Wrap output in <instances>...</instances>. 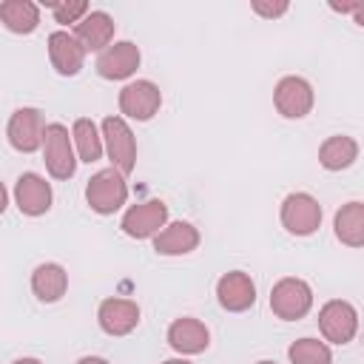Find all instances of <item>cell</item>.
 Instances as JSON below:
<instances>
[{
    "mask_svg": "<svg viewBox=\"0 0 364 364\" xmlns=\"http://www.w3.org/2000/svg\"><path fill=\"white\" fill-rule=\"evenodd\" d=\"M128 199V185H125V176L117 171V168H102L97 171L88 185H85V202L94 213H114L125 205Z\"/></svg>",
    "mask_w": 364,
    "mask_h": 364,
    "instance_id": "1",
    "label": "cell"
},
{
    "mask_svg": "<svg viewBox=\"0 0 364 364\" xmlns=\"http://www.w3.org/2000/svg\"><path fill=\"white\" fill-rule=\"evenodd\" d=\"M313 307V287L304 279L296 276H284L273 284L270 290V310L282 318V321H299L310 313Z\"/></svg>",
    "mask_w": 364,
    "mask_h": 364,
    "instance_id": "2",
    "label": "cell"
},
{
    "mask_svg": "<svg viewBox=\"0 0 364 364\" xmlns=\"http://www.w3.org/2000/svg\"><path fill=\"white\" fill-rule=\"evenodd\" d=\"M43 162L54 179H71L77 171L74 142L63 122H51L43 131Z\"/></svg>",
    "mask_w": 364,
    "mask_h": 364,
    "instance_id": "3",
    "label": "cell"
},
{
    "mask_svg": "<svg viewBox=\"0 0 364 364\" xmlns=\"http://www.w3.org/2000/svg\"><path fill=\"white\" fill-rule=\"evenodd\" d=\"M102 142L111 159V168H117L122 176L134 171L136 165V139L134 131L122 117H105L102 119Z\"/></svg>",
    "mask_w": 364,
    "mask_h": 364,
    "instance_id": "4",
    "label": "cell"
},
{
    "mask_svg": "<svg viewBox=\"0 0 364 364\" xmlns=\"http://www.w3.org/2000/svg\"><path fill=\"white\" fill-rule=\"evenodd\" d=\"M282 225L287 233L293 236H310L318 230L321 225V205L316 196L304 193V191H296V193H287L284 202H282Z\"/></svg>",
    "mask_w": 364,
    "mask_h": 364,
    "instance_id": "5",
    "label": "cell"
},
{
    "mask_svg": "<svg viewBox=\"0 0 364 364\" xmlns=\"http://www.w3.org/2000/svg\"><path fill=\"white\" fill-rule=\"evenodd\" d=\"M318 330L333 344H350L358 333V310L344 299H330L318 310Z\"/></svg>",
    "mask_w": 364,
    "mask_h": 364,
    "instance_id": "6",
    "label": "cell"
},
{
    "mask_svg": "<svg viewBox=\"0 0 364 364\" xmlns=\"http://www.w3.org/2000/svg\"><path fill=\"white\" fill-rule=\"evenodd\" d=\"M313 85L304 80V77H282L276 82V91H273V105L282 117L287 119H301L313 111Z\"/></svg>",
    "mask_w": 364,
    "mask_h": 364,
    "instance_id": "7",
    "label": "cell"
},
{
    "mask_svg": "<svg viewBox=\"0 0 364 364\" xmlns=\"http://www.w3.org/2000/svg\"><path fill=\"white\" fill-rule=\"evenodd\" d=\"M168 222V205L162 199H148L139 205H131L119 222L122 233L131 239H151L156 236Z\"/></svg>",
    "mask_w": 364,
    "mask_h": 364,
    "instance_id": "8",
    "label": "cell"
},
{
    "mask_svg": "<svg viewBox=\"0 0 364 364\" xmlns=\"http://www.w3.org/2000/svg\"><path fill=\"white\" fill-rule=\"evenodd\" d=\"M162 105V91L156 82L151 80H136V82H128L122 91H119V111L128 117V119H136V122H148Z\"/></svg>",
    "mask_w": 364,
    "mask_h": 364,
    "instance_id": "9",
    "label": "cell"
},
{
    "mask_svg": "<svg viewBox=\"0 0 364 364\" xmlns=\"http://www.w3.org/2000/svg\"><path fill=\"white\" fill-rule=\"evenodd\" d=\"M43 131H46V125H43V114L37 108H17L9 119L6 136L14 151L34 154L37 148H43Z\"/></svg>",
    "mask_w": 364,
    "mask_h": 364,
    "instance_id": "10",
    "label": "cell"
},
{
    "mask_svg": "<svg viewBox=\"0 0 364 364\" xmlns=\"http://www.w3.org/2000/svg\"><path fill=\"white\" fill-rule=\"evenodd\" d=\"M139 46L131 40H119L114 46H108L105 51H100L97 57V74L102 80H125L139 68Z\"/></svg>",
    "mask_w": 364,
    "mask_h": 364,
    "instance_id": "11",
    "label": "cell"
},
{
    "mask_svg": "<svg viewBox=\"0 0 364 364\" xmlns=\"http://www.w3.org/2000/svg\"><path fill=\"white\" fill-rule=\"evenodd\" d=\"M216 299L219 307L228 313H245L256 304V284L247 273L230 270L216 282Z\"/></svg>",
    "mask_w": 364,
    "mask_h": 364,
    "instance_id": "12",
    "label": "cell"
},
{
    "mask_svg": "<svg viewBox=\"0 0 364 364\" xmlns=\"http://www.w3.org/2000/svg\"><path fill=\"white\" fill-rule=\"evenodd\" d=\"M51 185L34 173V171H26L17 176L14 182V205L20 208V213L26 216H43L48 208H51Z\"/></svg>",
    "mask_w": 364,
    "mask_h": 364,
    "instance_id": "13",
    "label": "cell"
},
{
    "mask_svg": "<svg viewBox=\"0 0 364 364\" xmlns=\"http://www.w3.org/2000/svg\"><path fill=\"white\" fill-rule=\"evenodd\" d=\"M97 321L108 336H128L139 324V304L131 299H102L97 310Z\"/></svg>",
    "mask_w": 364,
    "mask_h": 364,
    "instance_id": "14",
    "label": "cell"
},
{
    "mask_svg": "<svg viewBox=\"0 0 364 364\" xmlns=\"http://www.w3.org/2000/svg\"><path fill=\"white\" fill-rule=\"evenodd\" d=\"M114 17L108 11H88L74 26V40L82 46V51H105L114 40Z\"/></svg>",
    "mask_w": 364,
    "mask_h": 364,
    "instance_id": "15",
    "label": "cell"
},
{
    "mask_svg": "<svg viewBox=\"0 0 364 364\" xmlns=\"http://www.w3.org/2000/svg\"><path fill=\"white\" fill-rule=\"evenodd\" d=\"M48 60H51V65H54L57 74L77 77L80 68H82V63H85V51L74 40V34H68V31H51L48 34Z\"/></svg>",
    "mask_w": 364,
    "mask_h": 364,
    "instance_id": "16",
    "label": "cell"
},
{
    "mask_svg": "<svg viewBox=\"0 0 364 364\" xmlns=\"http://www.w3.org/2000/svg\"><path fill=\"white\" fill-rule=\"evenodd\" d=\"M168 344H171V350H176L182 355H196V353H205L208 350L210 333H208V327L199 318L182 316V318L171 321V327H168Z\"/></svg>",
    "mask_w": 364,
    "mask_h": 364,
    "instance_id": "17",
    "label": "cell"
},
{
    "mask_svg": "<svg viewBox=\"0 0 364 364\" xmlns=\"http://www.w3.org/2000/svg\"><path fill=\"white\" fill-rule=\"evenodd\" d=\"M199 247V230L191 222H171L154 236V250L159 256H185Z\"/></svg>",
    "mask_w": 364,
    "mask_h": 364,
    "instance_id": "18",
    "label": "cell"
},
{
    "mask_svg": "<svg viewBox=\"0 0 364 364\" xmlns=\"http://www.w3.org/2000/svg\"><path fill=\"white\" fill-rule=\"evenodd\" d=\"M31 290H34V296H37L40 301H46V304L60 301V299L65 296V290H68V273H65V267L57 264V262H43V264H37L34 273H31Z\"/></svg>",
    "mask_w": 364,
    "mask_h": 364,
    "instance_id": "19",
    "label": "cell"
},
{
    "mask_svg": "<svg viewBox=\"0 0 364 364\" xmlns=\"http://www.w3.org/2000/svg\"><path fill=\"white\" fill-rule=\"evenodd\" d=\"M336 239L347 247H361L364 245V202L353 199L347 205H341V210L336 213Z\"/></svg>",
    "mask_w": 364,
    "mask_h": 364,
    "instance_id": "20",
    "label": "cell"
},
{
    "mask_svg": "<svg viewBox=\"0 0 364 364\" xmlns=\"http://www.w3.org/2000/svg\"><path fill=\"white\" fill-rule=\"evenodd\" d=\"M0 23L11 34H31L40 26V6L31 0H3L0 3Z\"/></svg>",
    "mask_w": 364,
    "mask_h": 364,
    "instance_id": "21",
    "label": "cell"
},
{
    "mask_svg": "<svg viewBox=\"0 0 364 364\" xmlns=\"http://www.w3.org/2000/svg\"><path fill=\"white\" fill-rule=\"evenodd\" d=\"M358 159V142L344 134H333L318 148V162L327 171H344Z\"/></svg>",
    "mask_w": 364,
    "mask_h": 364,
    "instance_id": "22",
    "label": "cell"
},
{
    "mask_svg": "<svg viewBox=\"0 0 364 364\" xmlns=\"http://www.w3.org/2000/svg\"><path fill=\"white\" fill-rule=\"evenodd\" d=\"M71 142H74V151L80 156V162H97L102 156V134L97 131V125L88 119V117H80L74 119L71 125Z\"/></svg>",
    "mask_w": 364,
    "mask_h": 364,
    "instance_id": "23",
    "label": "cell"
},
{
    "mask_svg": "<svg viewBox=\"0 0 364 364\" xmlns=\"http://www.w3.org/2000/svg\"><path fill=\"white\" fill-rule=\"evenodd\" d=\"M287 358H290V364H330L333 353L318 338H299L287 347Z\"/></svg>",
    "mask_w": 364,
    "mask_h": 364,
    "instance_id": "24",
    "label": "cell"
},
{
    "mask_svg": "<svg viewBox=\"0 0 364 364\" xmlns=\"http://www.w3.org/2000/svg\"><path fill=\"white\" fill-rule=\"evenodd\" d=\"M51 11H54V20L57 23H63V26H68V23H80L91 9H88V3L85 0H65V3H51Z\"/></svg>",
    "mask_w": 364,
    "mask_h": 364,
    "instance_id": "25",
    "label": "cell"
},
{
    "mask_svg": "<svg viewBox=\"0 0 364 364\" xmlns=\"http://www.w3.org/2000/svg\"><path fill=\"white\" fill-rule=\"evenodd\" d=\"M253 11H256V14H262V17H279V14H284V11H287V3H276V6H270V3L256 0V3H253Z\"/></svg>",
    "mask_w": 364,
    "mask_h": 364,
    "instance_id": "26",
    "label": "cell"
},
{
    "mask_svg": "<svg viewBox=\"0 0 364 364\" xmlns=\"http://www.w3.org/2000/svg\"><path fill=\"white\" fill-rule=\"evenodd\" d=\"M6 208H9V191H6V185L0 182V216L6 213Z\"/></svg>",
    "mask_w": 364,
    "mask_h": 364,
    "instance_id": "27",
    "label": "cell"
},
{
    "mask_svg": "<svg viewBox=\"0 0 364 364\" xmlns=\"http://www.w3.org/2000/svg\"><path fill=\"white\" fill-rule=\"evenodd\" d=\"M77 364H108L105 358H100V355H82Z\"/></svg>",
    "mask_w": 364,
    "mask_h": 364,
    "instance_id": "28",
    "label": "cell"
},
{
    "mask_svg": "<svg viewBox=\"0 0 364 364\" xmlns=\"http://www.w3.org/2000/svg\"><path fill=\"white\" fill-rule=\"evenodd\" d=\"M11 364H43L40 358H17V361H11Z\"/></svg>",
    "mask_w": 364,
    "mask_h": 364,
    "instance_id": "29",
    "label": "cell"
},
{
    "mask_svg": "<svg viewBox=\"0 0 364 364\" xmlns=\"http://www.w3.org/2000/svg\"><path fill=\"white\" fill-rule=\"evenodd\" d=\"M162 364H191V361H185V358H168V361H162Z\"/></svg>",
    "mask_w": 364,
    "mask_h": 364,
    "instance_id": "30",
    "label": "cell"
},
{
    "mask_svg": "<svg viewBox=\"0 0 364 364\" xmlns=\"http://www.w3.org/2000/svg\"><path fill=\"white\" fill-rule=\"evenodd\" d=\"M256 364H276V361H256Z\"/></svg>",
    "mask_w": 364,
    "mask_h": 364,
    "instance_id": "31",
    "label": "cell"
}]
</instances>
